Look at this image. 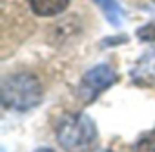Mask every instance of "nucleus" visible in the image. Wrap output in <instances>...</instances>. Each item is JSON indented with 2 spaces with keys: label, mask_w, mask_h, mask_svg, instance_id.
Masks as SVG:
<instances>
[{
  "label": "nucleus",
  "mask_w": 155,
  "mask_h": 152,
  "mask_svg": "<svg viewBox=\"0 0 155 152\" xmlns=\"http://www.w3.org/2000/svg\"><path fill=\"white\" fill-rule=\"evenodd\" d=\"M35 152H55L53 148H49V147H40V148H37Z\"/></svg>",
  "instance_id": "obj_9"
},
{
  "label": "nucleus",
  "mask_w": 155,
  "mask_h": 152,
  "mask_svg": "<svg viewBox=\"0 0 155 152\" xmlns=\"http://www.w3.org/2000/svg\"><path fill=\"white\" fill-rule=\"evenodd\" d=\"M153 2H155V0H153Z\"/></svg>",
  "instance_id": "obj_11"
},
{
  "label": "nucleus",
  "mask_w": 155,
  "mask_h": 152,
  "mask_svg": "<svg viewBox=\"0 0 155 152\" xmlns=\"http://www.w3.org/2000/svg\"><path fill=\"white\" fill-rule=\"evenodd\" d=\"M2 105L15 112H28L44 101V86L35 73L17 71L9 73L0 85Z\"/></svg>",
  "instance_id": "obj_1"
},
{
  "label": "nucleus",
  "mask_w": 155,
  "mask_h": 152,
  "mask_svg": "<svg viewBox=\"0 0 155 152\" xmlns=\"http://www.w3.org/2000/svg\"><path fill=\"white\" fill-rule=\"evenodd\" d=\"M135 35L140 42H155V20H150L144 26H140L135 31Z\"/></svg>",
  "instance_id": "obj_8"
},
{
  "label": "nucleus",
  "mask_w": 155,
  "mask_h": 152,
  "mask_svg": "<svg viewBox=\"0 0 155 152\" xmlns=\"http://www.w3.org/2000/svg\"><path fill=\"white\" fill-rule=\"evenodd\" d=\"M130 81L140 88H155V50L146 51L130 70Z\"/></svg>",
  "instance_id": "obj_4"
},
{
  "label": "nucleus",
  "mask_w": 155,
  "mask_h": 152,
  "mask_svg": "<svg viewBox=\"0 0 155 152\" xmlns=\"http://www.w3.org/2000/svg\"><path fill=\"white\" fill-rule=\"evenodd\" d=\"M93 2L102 9L104 17L108 19V22L115 28H120L124 22V9L117 0H93Z\"/></svg>",
  "instance_id": "obj_6"
},
{
  "label": "nucleus",
  "mask_w": 155,
  "mask_h": 152,
  "mask_svg": "<svg viewBox=\"0 0 155 152\" xmlns=\"http://www.w3.org/2000/svg\"><path fill=\"white\" fill-rule=\"evenodd\" d=\"M95 152H111V150H108V148H101V150H95Z\"/></svg>",
  "instance_id": "obj_10"
},
{
  "label": "nucleus",
  "mask_w": 155,
  "mask_h": 152,
  "mask_svg": "<svg viewBox=\"0 0 155 152\" xmlns=\"http://www.w3.org/2000/svg\"><path fill=\"white\" fill-rule=\"evenodd\" d=\"M115 83H119V71L111 64L101 62L82 75L77 86V95L84 105H91Z\"/></svg>",
  "instance_id": "obj_3"
},
{
  "label": "nucleus",
  "mask_w": 155,
  "mask_h": 152,
  "mask_svg": "<svg viewBox=\"0 0 155 152\" xmlns=\"http://www.w3.org/2000/svg\"><path fill=\"white\" fill-rule=\"evenodd\" d=\"M55 136L58 145L66 152L88 150L97 141V125L84 112H68L60 116L55 125Z\"/></svg>",
  "instance_id": "obj_2"
},
{
  "label": "nucleus",
  "mask_w": 155,
  "mask_h": 152,
  "mask_svg": "<svg viewBox=\"0 0 155 152\" xmlns=\"http://www.w3.org/2000/svg\"><path fill=\"white\" fill-rule=\"evenodd\" d=\"M135 152H155V128L144 132L135 141Z\"/></svg>",
  "instance_id": "obj_7"
},
{
  "label": "nucleus",
  "mask_w": 155,
  "mask_h": 152,
  "mask_svg": "<svg viewBox=\"0 0 155 152\" xmlns=\"http://www.w3.org/2000/svg\"><path fill=\"white\" fill-rule=\"evenodd\" d=\"M28 2L37 17H57L69 6L71 0H28Z\"/></svg>",
  "instance_id": "obj_5"
}]
</instances>
